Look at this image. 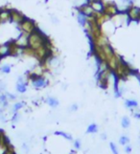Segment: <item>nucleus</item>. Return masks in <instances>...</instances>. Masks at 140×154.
<instances>
[{
  "mask_svg": "<svg viewBox=\"0 0 140 154\" xmlns=\"http://www.w3.org/2000/svg\"><path fill=\"white\" fill-rule=\"evenodd\" d=\"M47 42H49L47 39V36L38 28L35 32L29 35V46L28 47H30L33 50H37L45 45Z\"/></svg>",
  "mask_w": 140,
  "mask_h": 154,
  "instance_id": "f257e3e1",
  "label": "nucleus"
},
{
  "mask_svg": "<svg viewBox=\"0 0 140 154\" xmlns=\"http://www.w3.org/2000/svg\"><path fill=\"white\" fill-rule=\"evenodd\" d=\"M18 28H19V30L21 31V33L27 34V35H30V34H32L33 32H35V31L38 29L35 22H34L32 19L27 18V17H25L24 20L22 21L20 24H18Z\"/></svg>",
  "mask_w": 140,
  "mask_h": 154,
  "instance_id": "f03ea898",
  "label": "nucleus"
},
{
  "mask_svg": "<svg viewBox=\"0 0 140 154\" xmlns=\"http://www.w3.org/2000/svg\"><path fill=\"white\" fill-rule=\"evenodd\" d=\"M110 76H111V71L108 69V68L100 73H97L98 83L102 88H106L108 86V79H110Z\"/></svg>",
  "mask_w": 140,
  "mask_h": 154,
  "instance_id": "7ed1b4c3",
  "label": "nucleus"
},
{
  "mask_svg": "<svg viewBox=\"0 0 140 154\" xmlns=\"http://www.w3.org/2000/svg\"><path fill=\"white\" fill-rule=\"evenodd\" d=\"M29 78L32 79L33 85L36 88L45 87L48 84V82L46 81V79H45L44 77H42V76H37V75H35V74L31 73L30 75H29Z\"/></svg>",
  "mask_w": 140,
  "mask_h": 154,
  "instance_id": "20e7f679",
  "label": "nucleus"
},
{
  "mask_svg": "<svg viewBox=\"0 0 140 154\" xmlns=\"http://www.w3.org/2000/svg\"><path fill=\"white\" fill-rule=\"evenodd\" d=\"M14 44L16 46H18L19 48H22V49H25L29 46V35L24 33H21L20 36H18V38L14 41Z\"/></svg>",
  "mask_w": 140,
  "mask_h": 154,
  "instance_id": "39448f33",
  "label": "nucleus"
},
{
  "mask_svg": "<svg viewBox=\"0 0 140 154\" xmlns=\"http://www.w3.org/2000/svg\"><path fill=\"white\" fill-rule=\"evenodd\" d=\"M89 5L92 7V9L94 12H95V13H99V15L105 13L106 4L102 0H90Z\"/></svg>",
  "mask_w": 140,
  "mask_h": 154,
  "instance_id": "423d86ee",
  "label": "nucleus"
},
{
  "mask_svg": "<svg viewBox=\"0 0 140 154\" xmlns=\"http://www.w3.org/2000/svg\"><path fill=\"white\" fill-rule=\"evenodd\" d=\"M127 15L131 20H140V8L131 6L127 11Z\"/></svg>",
  "mask_w": 140,
  "mask_h": 154,
  "instance_id": "0eeeda50",
  "label": "nucleus"
},
{
  "mask_svg": "<svg viewBox=\"0 0 140 154\" xmlns=\"http://www.w3.org/2000/svg\"><path fill=\"white\" fill-rule=\"evenodd\" d=\"M25 19V15L22 13L18 12L16 10H11V20H12L14 23L16 24H20L22 21Z\"/></svg>",
  "mask_w": 140,
  "mask_h": 154,
  "instance_id": "6e6552de",
  "label": "nucleus"
},
{
  "mask_svg": "<svg viewBox=\"0 0 140 154\" xmlns=\"http://www.w3.org/2000/svg\"><path fill=\"white\" fill-rule=\"evenodd\" d=\"M120 59H121V58H120L118 55H116V54L112 56V58L108 59L107 64H108V69H110V71H112V72H113V71H115L117 65H118L119 62H120Z\"/></svg>",
  "mask_w": 140,
  "mask_h": 154,
  "instance_id": "1a4fd4ad",
  "label": "nucleus"
},
{
  "mask_svg": "<svg viewBox=\"0 0 140 154\" xmlns=\"http://www.w3.org/2000/svg\"><path fill=\"white\" fill-rule=\"evenodd\" d=\"M119 13V10H118V7L116 6L115 4H107L106 5V8H105V13L108 15V16H114L116 15L117 13Z\"/></svg>",
  "mask_w": 140,
  "mask_h": 154,
  "instance_id": "9d476101",
  "label": "nucleus"
},
{
  "mask_svg": "<svg viewBox=\"0 0 140 154\" xmlns=\"http://www.w3.org/2000/svg\"><path fill=\"white\" fill-rule=\"evenodd\" d=\"M78 11L83 13L85 16H87V17H90V16H93L94 15H95V12L93 11L92 7H91L89 4L83 5L82 7L78 8Z\"/></svg>",
  "mask_w": 140,
  "mask_h": 154,
  "instance_id": "9b49d317",
  "label": "nucleus"
},
{
  "mask_svg": "<svg viewBox=\"0 0 140 154\" xmlns=\"http://www.w3.org/2000/svg\"><path fill=\"white\" fill-rule=\"evenodd\" d=\"M11 51H12V43H5L0 45V56L1 58L11 55Z\"/></svg>",
  "mask_w": 140,
  "mask_h": 154,
  "instance_id": "f8f14e48",
  "label": "nucleus"
},
{
  "mask_svg": "<svg viewBox=\"0 0 140 154\" xmlns=\"http://www.w3.org/2000/svg\"><path fill=\"white\" fill-rule=\"evenodd\" d=\"M11 20V10L7 9H0V23Z\"/></svg>",
  "mask_w": 140,
  "mask_h": 154,
  "instance_id": "ddd939ff",
  "label": "nucleus"
},
{
  "mask_svg": "<svg viewBox=\"0 0 140 154\" xmlns=\"http://www.w3.org/2000/svg\"><path fill=\"white\" fill-rule=\"evenodd\" d=\"M102 48H103V50H104V53L106 56V61L110 59V58H112V56L115 55V52H114V50L112 49V47L110 46V43L104 45Z\"/></svg>",
  "mask_w": 140,
  "mask_h": 154,
  "instance_id": "4468645a",
  "label": "nucleus"
},
{
  "mask_svg": "<svg viewBox=\"0 0 140 154\" xmlns=\"http://www.w3.org/2000/svg\"><path fill=\"white\" fill-rule=\"evenodd\" d=\"M87 16H85L84 13L81 12H78V15H77V20H78L79 24L81 26L85 27V25L87 23Z\"/></svg>",
  "mask_w": 140,
  "mask_h": 154,
  "instance_id": "2eb2a0df",
  "label": "nucleus"
},
{
  "mask_svg": "<svg viewBox=\"0 0 140 154\" xmlns=\"http://www.w3.org/2000/svg\"><path fill=\"white\" fill-rule=\"evenodd\" d=\"M16 90H18L19 93L26 92L27 89H26V84H25V82L18 81V84H16Z\"/></svg>",
  "mask_w": 140,
  "mask_h": 154,
  "instance_id": "dca6fc26",
  "label": "nucleus"
},
{
  "mask_svg": "<svg viewBox=\"0 0 140 154\" xmlns=\"http://www.w3.org/2000/svg\"><path fill=\"white\" fill-rule=\"evenodd\" d=\"M46 102H47V104H49L50 106H52V107H56V106H58V105H59L58 100L55 99V98H52V97H49V98L46 100Z\"/></svg>",
  "mask_w": 140,
  "mask_h": 154,
  "instance_id": "f3484780",
  "label": "nucleus"
},
{
  "mask_svg": "<svg viewBox=\"0 0 140 154\" xmlns=\"http://www.w3.org/2000/svg\"><path fill=\"white\" fill-rule=\"evenodd\" d=\"M126 106L129 107V108H131V107H136L137 106V102L136 101H133V100H127L125 102Z\"/></svg>",
  "mask_w": 140,
  "mask_h": 154,
  "instance_id": "a211bd4d",
  "label": "nucleus"
},
{
  "mask_svg": "<svg viewBox=\"0 0 140 154\" xmlns=\"http://www.w3.org/2000/svg\"><path fill=\"white\" fill-rule=\"evenodd\" d=\"M97 131H98V127H97V125L95 124H90L89 126L87 128V133H96Z\"/></svg>",
  "mask_w": 140,
  "mask_h": 154,
  "instance_id": "6ab92c4d",
  "label": "nucleus"
},
{
  "mask_svg": "<svg viewBox=\"0 0 140 154\" xmlns=\"http://www.w3.org/2000/svg\"><path fill=\"white\" fill-rule=\"evenodd\" d=\"M0 71H1L2 73L9 74L11 72V66H10V65H8V64H5L1 68H0Z\"/></svg>",
  "mask_w": 140,
  "mask_h": 154,
  "instance_id": "aec40b11",
  "label": "nucleus"
},
{
  "mask_svg": "<svg viewBox=\"0 0 140 154\" xmlns=\"http://www.w3.org/2000/svg\"><path fill=\"white\" fill-rule=\"evenodd\" d=\"M122 126L124 128H127L130 126V119L128 117H124L122 119Z\"/></svg>",
  "mask_w": 140,
  "mask_h": 154,
  "instance_id": "412c9836",
  "label": "nucleus"
},
{
  "mask_svg": "<svg viewBox=\"0 0 140 154\" xmlns=\"http://www.w3.org/2000/svg\"><path fill=\"white\" fill-rule=\"evenodd\" d=\"M129 141H130V140H129L128 137L122 136L121 138H120V140H119V143H120L121 145H127L128 143H129Z\"/></svg>",
  "mask_w": 140,
  "mask_h": 154,
  "instance_id": "4be33fe9",
  "label": "nucleus"
},
{
  "mask_svg": "<svg viewBox=\"0 0 140 154\" xmlns=\"http://www.w3.org/2000/svg\"><path fill=\"white\" fill-rule=\"evenodd\" d=\"M0 102H1V104H3L4 106H7V104H8L7 96L6 95H1V96H0Z\"/></svg>",
  "mask_w": 140,
  "mask_h": 154,
  "instance_id": "5701e85b",
  "label": "nucleus"
},
{
  "mask_svg": "<svg viewBox=\"0 0 140 154\" xmlns=\"http://www.w3.org/2000/svg\"><path fill=\"white\" fill-rule=\"evenodd\" d=\"M23 102H18V104H16L15 105H14V111L15 112H16L18 110H19L20 108H22L23 107Z\"/></svg>",
  "mask_w": 140,
  "mask_h": 154,
  "instance_id": "b1692460",
  "label": "nucleus"
},
{
  "mask_svg": "<svg viewBox=\"0 0 140 154\" xmlns=\"http://www.w3.org/2000/svg\"><path fill=\"white\" fill-rule=\"evenodd\" d=\"M110 148H111V150H112L113 154H118V150H117V147H115V145H114L113 143H110Z\"/></svg>",
  "mask_w": 140,
  "mask_h": 154,
  "instance_id": "393cba45",
  "label": "nucleus"
},
{
  "mask_svg": "<svg viewBox=\"0 0 140 154\" xmlns=\"http://www.w3.org/2000/svg\"><path fill=\"white\" fill-rule=\"evenodd\" d=\"M56 134H59V135L64 136V137H65V138H66L67 140H71V139H72V137H71L70 135H68V134L64 133V132H56Z\"/></svg>",
  "mask_w": 140,
  "mask_h": 154,
  "instance_id": "a878e982",
  "label": "nucleus"
},
{
  "mask_svg": "<svg viewBox=\"0 0 140 154\" xmlns=\"http://www.w3.org/2000/svg\"><path fill=\"white\" fill-rule=\"evenodd\" d=\"M51 19H52V22H53V23H56V24H58V23H59V20H58V18H57L56 16H52V17H51Z\"/></svg>",
  "mask_w": 140,
  "mask_h": 154,
  "instance_id": "bb28decb",
  "label": "nucleus"
},
{
  "mask_svg": "<svg viewBox=\"0 0 140 154\" xmlns=\"http://www.w3.org/2000/svg\"><path fill=\"white\" fill-rule=\"evenodd\" d=\"M7 98H9L11 100H15L16 99V96L15 95H13V94H7Z\"/></svg>",
  "mask_w": 140,
  "mask_h": 154,
  "instance_id": "cd10ccee",
  "label": "nucleus"
},
{
  "mask_svg": "<svg viewBox=\"0 0 140 154\" xmlns=\"http://www.w3.org/2000/svg\"><path fill=\"white\" fill-rule=\"evenodd\" d=\"M75 147L76 148H80V147H81V143H80V141H76L75 142Z\"/></svg>",
  "mask_w": 140,
  "mask_h": 154,
  "instance_id": "c85d7f7f",
  "label": "nucleus"
},
{
  "mask_svg": "<svg viewBox=\"0 0 140 154\" xmlns=\"http://www.w3.org/2000/svg\"><path fill=\"white\" fill-rule=\"evenodd\" d=\"M18 113H16V114H15V116H14V118H13V121H14V122H16V121H18Z\"/></svg>",
  "mask_w": 140,
  "mask_h": 154,
  "instance_id": "c756f323",
  "label": "nucleus"
},
{
  "mask_svg": "<svg viewBox=\"0 0 140 154\" xmlns=\"http://www.w3.org/2000/svg\"><path fill=\"white\" fill-rule=\"evenodd\" d=\"M131 151V147H126V152L130 153Z\"/></svg>",
  "mask_w": 140,
  "mask_h": 154,
  "instance_id": "7c9ffc66",
  "label": "nucleus"
},
{
  "mask_svg": "<svg viewBox=\"0 0 140 154\" xmlns=\"http://www.w3.org/2000/svg\"><path fill=\"white\" fill-rule=\"evenodd\" d=\"M134 117L137 118V119H140V114L139 113H135V114H134Z\"/></svg>",
  "mask_w": 140,
  "mask_h": 154,
  "instance_id": "2f4dec72",
  "label": "nucleus"
},
{
  "mask_svg": "<svg viewBox=\"0 0 140 154\" xmlns=\"http://www.w3.org/2000/svg\"><path fill=\"white\" fill-rule=\"evenodd\" d=\"M76 108H77V106H76V105H74V106L72 107V109H73V110H75V109H76Z\"/></svg>",
  "mask_w": 140,
  "mask_h": 154,
  "instance_id": "473e14b6",
  "label": "nucleus"
},
{
  "mask_svg": "<svg viewBox=\"0 0 140 154\" xmlns=\"http://www.w3.org/2000/svg\"><path fill=\"white\" fill-rule=\"evenodd\" d=\"M1 59H2V58H1V56H0V62H1Z\"/></svg>",
  "mask_w": 140,
  "mask_h": 154,
  "instance_id": "72a5a7b5",
  "label": "nucleus"
}]
</instances>
